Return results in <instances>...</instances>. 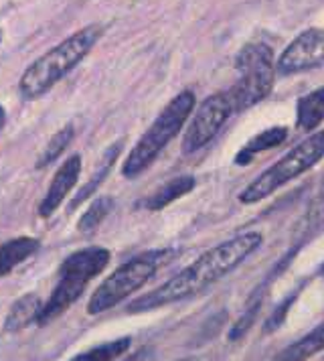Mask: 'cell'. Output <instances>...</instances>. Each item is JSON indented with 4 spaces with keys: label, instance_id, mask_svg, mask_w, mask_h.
<instances>
[{
    "label": "cell",
    "instance_id": "5",
    "mask_svg": "<svg viewBox=\"0 0 324 361\" xmlns=\"http://www.w3.org/2000/svg\"><path fill=\"white\" fill-rule=\"evenodd\" d=\"M323 157L324 130H318L304 138L300 145H296L288 154H284L270 169H266L258 179L251 180L239 193V201L245 205H251V203H258L261 199L270 197L280 187H284L286 183L298 179L300 175L310 171Z\"/></svg>",
    "mask_w": 324,
    "mask_h": 361
},
{
    "label": "cell",
    "instance_id": "6",
    "mask_svg": "<svg viewBox=\"0 0 324 361\" xmlns=\"http://www.w3.org/2000/svg\"><path fill=\"white\" fill-rule=\"evenodd\" d=\"M168 256L166 250L146 252L136 258H132L122 266H118L108 279L104 280L94 295L87 300V312L89 314H101L110 311L122 300H126L130 295L140 290L148 280L156 274L164 258Z\"/></svg>",
    "mask_w": 324,
    "mask_h": 361
},
{
    "label": "cell",
    "instance_id": "9",
    "mask_svg": "<svg viewBox=\"0 0 324 361\" xmlns=\"http://www.w3.org/2000/svg\"><path fill=\"white\" fill-rule=\"evenodd\" d=\"M320 66H324V29H306L284 49L275 63V71L292 75Z\"/></svg>",
    "mask_w": 324,
    "mask_h": 361
},
{
    "label": "cell",
    "instance_id": "17",
    "mask_svg": "<svg viewBox=\"0 0 324 361\" xmlns=\"http://www.w3.org/2000/svg\"><path fill=\"white\" fill-rule=\"evenodd\" d=\"M296 114H298V120H296L298 128L314 130L324 120V87L310 92L304 98L298 99Z\"/></svg>",
    "mask_w": 324,
    "mask_h": 361
},
{
    "label": "cell",
    "instance_id": "20",
    "mask_svg": "<svg viewBox=\"0 0 324 361\" xmlns=\"http://www.w3.org/2000/svg\"><path fill=\"white\" fill-rule=\"evenodd\" d=\"M113 207V199L112 197H97L89 207H87V212H83L81 215L80 224H77V228L83 233H89V231H94L108 217V214L112 212Z\"/></svg>",
    "mask_w": 324,
    "mask_h": 361
},
{
    "label": "cell",
    "instance_id": "12",
    "mask_svg": "<svg viewBox=\"0 0 324 361\" xmlns=\"http://www.w3.org/2000/svg\"><path fill=\"white\" fill-rule=\"evenodd\" d=\"M41 247L39 240L35 238H13L4 244H0V279L6 276L8 272H13L18 264L29 260L32 254H37V250Z\"/></svg>",
    "mask_w": 324,
    "mask_h": 361
},
{
    "label": "cell",
    "instance_id": "15",
    "mask_svg": "<svg viewBox=\"0 0 324 361\" xmlns=\"http://www.w3.org/2000/svg\"><path fill=\"white\" fill-rule=\"evenodd\" d=\"M320 351H324V323L318 329L310 331L300 341L280 351L272 361H306Z\"/></svg>",
    "mask_w": 324,
    "mask_h": 361
},
{
    "label": "cell",
    "instance_id": "18",
    "mask_svg": "<svg viewBox=\"0 0 324 361\" xmlns=\"http://www.w3.org/2000/svg\"><path fill=\"white\" fill-rule=\"evenodd\" d=\"M73 138H75V128L71 126V124H67L63 126L61 130H57L53 136H51V140L47 142V147L45 150L41 152V157L37 159V169L41 171V169H45L49 164H53L61 154H63L65 150L69 148V145L73 142Z\"/></svg>",
    "mask_w": 324,
    "mask_h": 361
},
{
    "label": "cell",
    "instance_id": "26",
    "mask_svg": "<svg viewBox=\"0 0 324 361\" xmlns=\"http://www.w3.org/2000/svg\"><path fill=\"white\" fill-rule=\"evenodd\" d=\"M320 274H323V276H324V266H323V268H320Z\"/></svg>",
    "mask_w": 324,
    "mask_h": 361
},
{
    "label": "cell",
    "instance_id": "1",
    "mask_svg": "<svg viewBox=\"0 0 324 361\" xmlns=\"http://www.w3.org/2000/svg\"><path fill=\"white\" fill-rule=\"evenodd\" d=\"M259 246H261V233L259 231H245L233 240H227L219 246L211 247L209 252L199 256L193 264L182 268L177 276L166 280L152 293L132 300L128 311H152V309H161L166 305H173V302L199 295V293L213 286L215 282L225 279L229 272H233L239 264L245 262V258L251 256Z\"/></svg>",
    "mask_w": 324,
    "mask_h": 361
},
{
    "label": "cell",
    "instance_id": "24",
    "mask_svg": "<svg viewBox=\"0 0 324 361\" xmlns=\"http://www.w3.org/2000/svg\"><path fill=\"white\" fill-rule=\"evenodd\" d=\"M4 124H6V110H4V106H0V132L4 128Z\"/></svg>",
    "mask_w": 324,
    "mask_h": 361
},
{
    "label": "cell",
    "instance_id": "3",
    "mask_svg": "<svg viewBox=\"0 0 324 361\" xmlns=\"http://www.w3.org/2000/svg\"><path fill=\"white\" fill-rule=\"evenodd\" d=\"M108 264H110V250L106 247H81L77 252L69 254L59 266L57 282L53 286L49 300L39 312L37 323L47 325L59 314H63L83 295L87 284L106 270Z\"/></svg>",
    "mask_w": 324,
    "mask_h": 361
},
{
    "label": "cell",
    "instance_id": "11",
    "mask_svg": "<svg viewBox=\"0 0 324 361\" xmlns=\"http://www.w3.org/2000/svg\"><path fill=\"white\" fill-rule=\"evenodd\" d=\"M122 147H124V140H116V142L110 145L108 150L101 154V159H99V163H97V166L94 169L92 177H89L87 183L77 191V195L71 199V203H69V209H71V212L77 209L81 203H85L92 195H96L97 189L101 187V183L108 179V175L112 173L113 163L118 161V157H120V152H122Z\"/></svg>",
    "mask_w": 324,
    "mask_h": 361
},
{
    "label": "cell",
    "instance_id": "25",
    "mask_svg": "<svg viewBox=\"0 0 324 361\" xmlns=\"http://www.w3.org/2000/svg\"><path fill=\"white\" fill-rule=\"evenodd\" d=\"M178 361H201L199 357H182V360H178Z\"/></svg>",
    "mask_w": 324,
    "mask_h": 361
},
{
    "label": "cell",
    "instance_id": "14",
    "mask_svg": "<svg viewBox=\"0 0 324 361\" xmlns=\"http://www.w3.org/2000/svg\"><path fill=\"white\" fill-rule=\"evenodd\" d=\"M43 309V302L37 295H25L20 296L13 305V309L6 314V321H4V329L8 333H15L20 329L29 327L31 323L39 321V312Z\"/></svg>",
    "mask_w": 324,
    "mask_h": 361
},
{
    "label": "cell",
    "instance_id": "2",
    "mask_svg": "<svg viewBox=\"0 0 324 361\" xmlns=\"http://www.w3.org/2000/svg\"><path fill=\"white\" fill-rule=\"evenodd\" d=\"M101 37H104V25L92 23L69 35L65 41L49 49L47 53H43L23 71L18 80L20 96L25 99H39L41 96H45L67 73H71L80 66Z\"/></svg>",
    "mask_w": 324,
    "mask_h": 361
},
{
    "label": "cell",
    "instance_id": "4",
    "mask_svg": "<svg viewBox=\"0 0 324 361\" xmlns=\"http://www.w3.org/2000/svg\"><path fill=\"white\" fill-rule=\"evenodd\" d=\"M197 98L191 90L180 92L170 99L158 118L150 124V128L140 136V140L132 147L126 161L122 164V175L126 179H134L142 175L150 164L158 159L166 145L182 130L185 122L193 114Z\"/></svg>",
    "mask_w": 324,
    "mask_h": 361
},
{
    "label": "cell",
    "instance_id": "16",
    "mask_svg": "<svg viewBox=\"0 0 324 361\" xmlns=\"http://www.w3.org/2000/svg\"><path fill=\"white\" fill-rule=\"evenodd\" d=\"M286 138H288V128H284V126H274V128L263 130L239 150V154L235 157V164L243 166V164L251 163V159L256 154L263 152V150H270V148L280 147Z\"/></svg>",
    "mask_w": 324,
    "mask_h": 361
},
{
    "label": "cell",
    "instance_id": "22",
    "mask_svg": "<svg viewBox=\"0 0 324 361\" xmlns=\"http://www.w3.org/2000/svg\"><path fill=\"white\" fill-rule=\"evenodd\" d=\"M259 305H261V300L258 298V300H256V302H254L251 307H247L245 314H243L242 319H239V321L235 323V327L231 329V333H229V339H231V341L239 339L243 333H245V331L249 329V325H251V323L256 321V314L259 312Z\"/></svg>",
    "mask_w": 324,
    "mask_h": 361
},
{
    "label": "cell",
    "instance_id": "21",
    "mask_svg": "<svg viewBox=\"0 0 324 361\" xmlns=\"http://www.w3.org/2000/svg\"><path fill=\"white\" fill-rule=\"evenodd\" d=\"M306 224L310 226V228H316V226L324 224V180L320 183V187H318L316 195L312 197L310 205H308Z\"/></svg>",
    "mask_w": 324,
    "mask_h": 361
},
{
    "label": "cell",
    "instance_id": "23",
    "mask_svg": "<svg viewBox=\"0 0 324 361\" xmlns=\"http://www.w3.org/2000/svg\"><path fill=\"white\" fill-rule=\"evenodd\" d=\"M296 296H298V293H294V295H290L278 309H275L274 312H272V317L268 319V323H266V333H272V331H275L278 327H282L284 325V321H286V314H288V311H290L292 302L296 300Z\"/></svg>",
    "mask_w": 324,
    "mask_h": 361
},
{
    "label": "cell",
    "instance_id": "10",
    "mask_svg": "<svg viewBox=\"0 0 324 361\" xmlns=\"http://www.w3.org/2000/svg\"><path fill=\"white\" fill-rule=\"evenodd\" d=\"M81 175V154H71L69 159H65V163L57 169V173L53 175V180L49 185L45 197L39 203V215L41 217H51L55 214L65 197L73 191V187L77 185V179Z\"/></svg>",
    "mask_w": 324,
    "mask_h": 361
},
{
    "label": "cell",
    "instance_id": "19",
    "mask_svg": "<svg viewBox=\"0 0 324 361\" xmlns=\"http://www.w3.org/2000/svg\"><path fill=\"white\" fill-rule=\"evenodd\" d=\"M130 345H132L130 337H120V339H113V341H108V343L92 347L89 351L80 353V355L71 357L69 361H116L128 351Z\"/></svg>",
    "mask_w": 324,
    "mask_h": 361
},
{
    "label": "cell",
    "instance_id": "13",
    "mask_svg": "<svg viewBox=\"0 0 324 361\" xmlns=\"http://www.w3.org/2000/svg\"><path fill=\"white\" fill-rule=\"evenodd\" d=\"M194 179L191 175H180V177H175L168 183H164L158 191H154L148 199L142 201V207L148 209V212H161L166 205L175 203L177 199H180L182 195L191 193L194 189Z\"/></svg>",
    "mask_w": 324,
    "mask_h": 361
},
{
    "label": "cell",
    "instance_id": "8",
    "mask_svg": "<svg viewBox=\"0 0 324 361\" xmlns=\"http://www.w3.org/2000/svg\"><path fill=\"white\" fill-rule=\"evenodd\" d=\"M231 114H235V108H233V102L227 92L209 96L197 108L193 120L189 122V126L185 130L182 152L193 154L203 147H207L217 136V132L223 128V124L231 118Z\"/></svg>",
    "mask_w": 324,
    "mask_h": 361
},
{
    "label": "cell",
    "instance_id": "7",
    "mask_svg": "<svg viewBox=\"0 0 324 361\" xmlns=\"http://www.w3.org/2000/svg\"><path fill=\"white\" fill-rule=\"evenodd\" d=\"M235 69L239 71L237 83L227 92L235 112L247 110L270 96L274 87V53L263 43L245 45L235 57Z\"/></svg>",
    "mask_w": 324,
    "mask_h": 361
},
{
    "label": "cell",
    "instance_id": "27",
    "mask_svg": "<svg viewBox=\"0 0 324 361\" xmlns=\"http://www.w3.org/2000/svg\"><path fill=\"white\" fill-rule=\"evenodd\" d=\"M0 43H2V31H0Z\"/></svg>",
    "mask_w": 324,
    "mask_h": 361
}]
</instances>
